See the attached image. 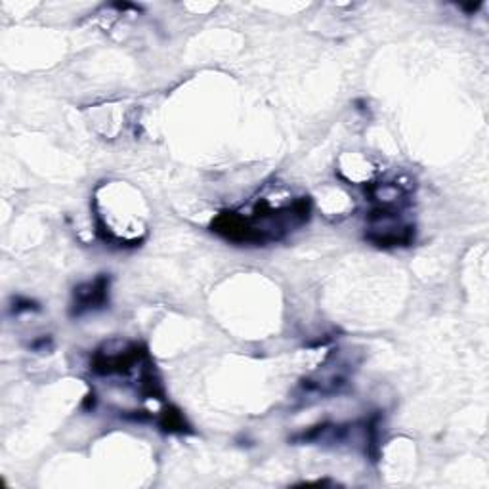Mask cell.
Listing matches in <instances>:
<instances>
[{"label": "cell", "instance_id": "obj_1", "mask_svg": "<svg viewBox=\"0 0 489 489\" xmlns=\"http://www.w3.org/2000/svg\"><path fill=\"white\" fill-rule=\"evenodd\" d=\"M107 302H109V277L98 275L96 280L75 287L71 314L83 315L86 312H94V310L104 308Z\"/></svg>", "mask_w": 489, "mask_h": 489}, {"label": "cell", "instance_id": "obj_2", "mask_svg": "<svg viewBox=\"0 0 489 489\" xmlns=\"http://www.w3.org/2000/svg\"><path fill=\"white\" fill-rule=\"evenodd\" d=\"M159 427L168 434H184L189 432V425L182 411H178L176 407H167L159 417Z\"/></svg>", "mask_w": 489, "mask_h": 489}, {"label": "cell", "instance_id": "obj_3", "mask_svg": "<svg viewBox=\"0 0 489 489\" xmlns=\"http://www.w3.org/2000/svg\"><path fill=\"white\" fill-rule=\"evenodd\" d=\"M31 310H39L35 301H29V298H18L14 302V314H20V312H31Z\"/></svg>", "mask_w": 489, "mask_h": 489}]
</instances>
